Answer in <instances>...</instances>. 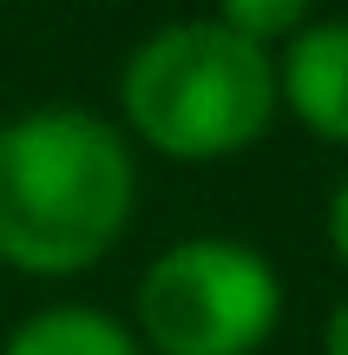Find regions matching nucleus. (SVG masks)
<instances>
[{"instance_id":"obj_1","label":"nucleus","mask_w":348,"mask_h":355,"mask_svg":"<svg viewBox=\"0 0 348 355\" xmlns=\"http://www.w3.org/2000/svg\"><path fill=\"white\" fill-rule=\"evenodd\" d=\"M138 211L131 139L92 105L0 119V263L20 277H86Z\"/></svg>"},{"instance_id":"obj_2","label":"nucleus","mask_w":348,"mask_h":355,"mask_svg":"<svg viewBox=\"0 0 348 355\" xmlns=\"http://www.w3.org/2000/svg\"><path fill=\"white\" fill-rule=\"evenodd\" d=\"M276 112V53L210 13L152 26L118 66V132L178 165L250 152Z\"/></svg>"},{"instance_id":"obj_3","label":"nucleus","mask_w":348,"mask_h":355,"mask_svg":"<svg viewBox=\"0 0 348 355\" xmlns=\"http://www.w3.org/2000/svg\"><path fill=\"white\" fill-rule=\"evenodd\" d=\"M283 322V277L244 237L197 230L145 263L131 336L145 355H257Z\"/></svg>"},{"instance_id":"obj_4","label":"nucleus","mask_w":348,"mask_h":355,"mask_svg":"<svg viewBox=\"0 0 348 355\" xmlns=\"http://www.w3.org/2000/svg\"><path fill=\"white\" fill-rule=\"evenodd\" d=\"M276 105L309 139L348 152V13L309 20L276 53Z\"/></svg>"},{"instance_id":"obj_5","label":"nucleus","mask_w":348,"mask_h":355,"mask_svg":"<svg viewBox=\"0 0 348 355\" xmlns=\"http://www.w3.org/2000/svg\"><path fill=\"white\" fill-rule=\"evenodd\" d=\"M0 355H145V343L131 336V322L112 316V309L46 303L26 322H13V336L0 343Z\"/></svg>"},{"instance_id":"obj_6","label":"nucleus","mask_w":348,"mask_h":355,"mask_svg":"<svg viewBox=\"0 0 348 355\" xmlns=\"http://www.w3.org/2000/svg\"><path fill=\"white\" fill-rule=\"evenodd\" d=\"M210 20H223L230 33L257 40V46H283L315 20V0H217Z\"/></svg>"},{"instance_id":"obj_7","label":"nucleus","mask_w":348,"mask_h":355,"mask_svg":"<svg viewBox=\"0 0 348 355\" xmlns=\"http://www.w3.org/2000/svg\"><path fill=\"white\" fill-rule=\"evenodd\" d=\"M322 230H329V250H336V263L348 270V178L336 191H329V211H322Z\"/></svg>"},{"instance_id":"obj_8","label":"nucleus","mask_w":348,"mask_h":355,"mask_svg":"<svg viewBox=\"0 0 348 355\" xmlns=\"http://www.w3.org/2000/svg\"><path fill=\"white\" fill-rule=\"evenodd\" d=\"M322 355H348V296L329 309V322H322Z\"/></svg>"}]
</instances>
